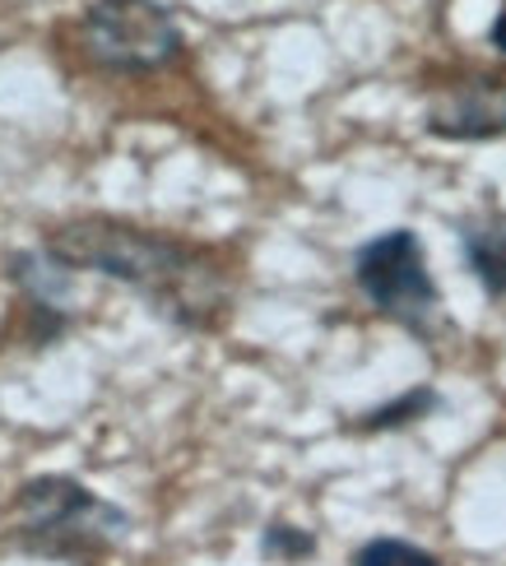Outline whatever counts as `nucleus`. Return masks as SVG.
I'll return each instance as SVG.
<instances>
[{"label":"nucleus","mask_w":506,"mask_h":566,"mask_svg":"<svg viewBox=\"0 0 506 566\" xmlns=\"http://www.w3.org/2000/svg\"><path fill=\"white\" fill-rule=\"evenodd\" d=\"M47 251L70 270H93L135 289L158 316L209 329L228 312L233 283L219 255L186 247L163 232H144L116 219H75L47 238Z\"/></svg>","instance_id":"f257e3e1"},{"label":"nucleus","mask_w":506,"mask_h":566,"mask_svg":"<svg viewBox=\"0 0 506 566\" xmlns=\"http://www.w3.org/2000/svg\"><path fill=\"white\" fill-rule=\"evenodd\" d=\"M19 534L38 544L42 553H99L126 534V511L103 502L93 488L47 474L29 479L14 497Z\"/></svg>","instance_id":"f03ea898"},{"label":"nucleus","mask_w":506,"mask_h":566,"mask_svg":"<svg viewBox=\"0 0 506 566\" xmlns=\"http://www.w3.org/2000/svg\"><path fill=\"white\" fill-rule=\"evenodd\" d=\"M353 283L381 316H391L423 339H432V329L442 325V289L427 270L423 242L409 228H391L358 247Z\"/></svg>","instance_id":"7ed1b4c3"},{"label":"nucleus","mask_w":506,"mask_h":566,"mask_svg":"<svg viewBox=\"0 0 506 566\" xmlns=\"http://www.w3.org/2000/svg\"><path fill=\"white\" fill-rule=\"evenodd\" d=\"M80 33L89 61L116 75H149L182 56V29L163 0H93Z\"/></svg>","instance_id":"20e7f679"},{"label":"nucleus","mask_w":506,"mask_h":566,"mask_svg":"<svg viewBox=\"0 0 506 566\" xmlns=\"http://www.w3.org/2000/svg\"><path fill=\"white\" fill-rule=\"evenodd\" d=\"M427 130L437 139H497L506 135V75H465L427 98Z\"/></svg>","instance_id":"39448f33"},{"label":"nucleus","mask_w":506,"mask_h":566,"mask_svg":"<svg viewBox=\"0 0 506 566\" xmlns=\"http://www.w3.org/2000/svg\"><path fill=\"white\" fill-rule=\"evenodd\" d=\"M461 251L469 274L484 283L493 297H506V219L502 214H478L461 223Z\"/></svg>","instance_id":"423d86ee"},{"label":"nucleus","mask_w":506,"mask_h":566,"mask_svg":"<svg viewBox=\"0 0 506 566\" xmlns=\"http://www.w3.org/2000/svg\"><path fill=\"white\" fill-rule=\"evenodd\" d=\"M10 279L29 293V302L38 312H61L65 297H70V283H75V270L42 247V251H19L10 261Z\"/></svg>","instance_id":"0eeeda50"},{"label":"nucleus","mask_w":506,"mask_h":566,"mask_svg":"<svg viewBox=\"0 0 506 566\" xmlns=\"http://www.w3.org/2000/svg\"><path fill=\"white\" fill-rule=\"evenodd\" d=\"M437 405H442V395H437V390H432V386H414V390H404L400 399H391V405L368 409L363 418L353 422V428H358V432H391V428H409V422L427 418Z\"/></svg>","instance_id":"6e6552de"},{"label":"nucleus","mask_w":506,"mask_h":566,"mask_svg":"<svg viewBox=\"0 0 506 566\" xmlns=\"http://www.w3.org/2000/svg\"><path fill=\"white\" fill-rule=\"evenodd\" d=\"M353 566H442V562L419 544H404V538H368L353 553Z\"/></svg>","instance_id":"1a4fd4ad"},{"label":"nucleus","mask_w":506,"mask_h":566,"mask_svg":"<svg viewBox=\"0 0 506 566\" xmlns=\"http://www.w3.org/2000/svg\"><path fill=\"white\" fill-rule=\"evenodd\" d=\"M260 548H265V557H279V562H298V557H311L317 553V538H311L307 530H298V525H270L265 530V538H260Z\"/></svg>","instance_id":"9d476101"},{"label":"nucleus","mask_w":506,"mask_h":566,"mask_svg":"<svg viewBox=\"0 0 506 566\" xmlns=\"http://www.w3.org/2000/svg\"><path fill=\"white\" fill-rule=\"evenodd\" d=\"M488 42L497 46V52L506 56V6L497 10V19H493V29H488Z\"/></svg>","instance_id":"9b49d317"}]
</instances>
